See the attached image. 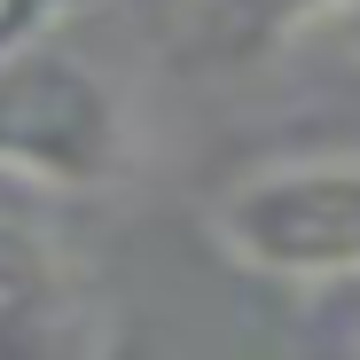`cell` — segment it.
<instances>
[{
    "label": "cell",
    "instance_id": "obj_1",
    "mask_svg": "<svg viewBox=\"0 0 360 360\" xmlns=\"http://www.w3.org/2000/svg\"><path fill=\"white\" fill-rule=\"evenodd\" d=\"M134 165V110L86 55L24 47L0 63V172L39 188H110Z\"/></svg>",
    "mask_w": 360,
    "mask_h": 360
},
{
    "label": "cell",
    "instance_id": "obj_2",
    "mask_svg": "<svg viewBox=\"0 0 360 360\" xmlns=\"http://www.w3.org/2000/svg\"><path fill=\"white\" fill-rule=\"evenodd\" d=\"M212 235L235 266L274 282L360 274V157L266 165L212 204Z\"/></svg>",
    "mask_w": 360,
    "mask_h": 360
},
{
    "label": "cell",
    "instance_id": "obj_3",
    "mask_svg": "<svg viewBox=\"0 0 360 360\" xmlns=\"http://www.w3.org/2000/svg\"><path fill=\"white\" fill-rule=\"evenodd\" d=\"M102 306L55 235L0 204V360H94Z\"/></svg>",
    "mask_w": 360,
    "mask_h": 360
},
{
    "label": "cell",
    "instance_id": "obj_4",
    "mask_svg": "<svg viewBox=\"0 0 360 360\" xmlns=\"http://www.w3.org/2000/svg\"><path fill=\"white\" fill-rule=\"evenodd\" d=\"M345 0H204V24L235 47V55H259V47H282L297 32H314L321 16H337Z\"/></svg>",
    "mask_w": 360,
    "mask_h": 360
},
{
    "label": "cell",
    "instance_id": "obj_5",
    "mask_svg": "<svg viewBox=\"0 0 360 360\" xmlns=\"http://www.w3.org/2000/svg\"><path fill=\"white\" fill-rule=\"evenodd\" d=\"M71 8L79 0H0V63L24 55V47H39L55 32V16H71Z\"/></svg>",
    "mask_w": 360,
    "mask_h": 360
},
{
    "label": "cell",
    "instance_id": "obj_6",
    "mask_svg": "<svg viewBox=\"0 0 360 360\" xmlns=\"http://www.w3.org/2000/svg\"><path fill=\"white\" fill-rule=\"evenodd\" d=\"M337 32H345V39L360 47V0H345V8H337Z\"/></svg>",
    "mask_w": 360,
    "mask_h": 360
}]
</instances>
